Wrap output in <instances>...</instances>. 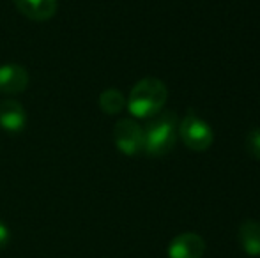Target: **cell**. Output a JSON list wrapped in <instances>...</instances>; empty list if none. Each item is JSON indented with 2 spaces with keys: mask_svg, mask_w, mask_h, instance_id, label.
<instances>
[{
  "mask_svg": "<svg viewBox=\"0 0 260 258\" xmlns=\"http://www.w3.org/2000/svg\"><path fill=\"white\" fill-rule=\"evenodd\" d=\"M179 136V121L174 112H159L144 129V151L152 158L167 156Z\"/></svg>",
  "mask_w": 260,
  "mask_h": 258,
  "instance_id": "obj_1",
  "label": "cell"
},
{
  "mask_svg": "<svg viewBox=\"0 0 260 258\" xmlns=\"http://www.w3.org/2000/svg\"><path fill=\"white\" fill-rule=\"evenodd\" d=\"M168 97V90L161 80L144 78L131 89L127 108L138 119H149L159 114Z\"/></svg>",
  "mask_w": 260,
  "mask_h": 258,
  "instance_id": "obj_2",
  "label": "cell"
},
{
  "mask_svg": "<svg viewBox=\"0 0 260 258\" xmlns=\"http://www.w3.org/2000/svg\"><path fill=\"white\" fill-rule=\"evenodd\" d=\"M179 136L191 151L202 152L212 145V129L206 121L195 114H188L179 126Z\"/></svg>",
  "mask_w": 260,
  "mask_h": 258,
  "instance_id": "obj_3",
  "label": "cell"
},
{
  "mask_svg": "<svg viewBox=\"0 0 260 258\" xmlns=\"http://www.w3.org/2000/svg\"><path fill=\"white\" fill-rule=\"evenodd\" d=\"M113 140L122 154L137 156L144 151V129L133 119H120L113 128Z\"/></svg>",
  "mask_w": 260,
  "mask_h": 258,
  "instance_id": "obj_4",
  "label": "cell"
},
{
  "mask_svg": "<svg viewBox=\"0 0 260 258\" xmlns=\"http://www.w3.org/2000/svg\"><path fill=\"white\" fill-rule=\"evenodd\" d=\"M204 253H206V242L199 234L193 232L177 235L168 246L170 258H202Z\"/></svg>",
  "mask_w": 260,
  "mask_h": 258,
  "instance_id": "obj_5",
  "label": "cell"
},
{
  "mask_svg": "<svg viewBox=\"0 0 260 258\" xmlns=\"http://www.w3.org/2000/svg\"><path fill=\"white\" fill-rule=\"evenodd\" d=\"M28 85V72L23 65L6 64L0 67V92L20 94Z\"/></svg>",
  "mask_w": 260,
  "mask_h": 258,
  "instance_id": "obj_6",
  "label": "cell"
},
{
  "mask_svg": "<svg viewBox=\"0 0 260 258\" xmlns=\"http://www.w3.org/2000/svg\"><path fill=\"white\" fill-rule=\"evenodd\" d=\"M27 126V115L18 101L6 99L0 103V128L7 133H20Z\"/></svg>",
  "mask_w": 260,
  "mask_h": 258,
  "instance_id": "obj_7",
  "label": "cell"
},
{
  "mask_svg": "<svg viewBox=\"0 0 260 258\" xmlns=\"http://www.w3.org/2000/svg\"><path fill=\"white\" fill-rule=\"evenodd\" d=\"M14 6L23 16L34 21H48L58 9L57 0H14Z\"/></svg>",
  "mask_w": 260,
  "mask_h": 258,
  "instance_id": "obj_8",
  "label": "cell"
},
{
  "mask_svg": "<svg viewBox=\"0 0 260 258\" xmlns=\"http://www.w3.org/2000/svg\"><path fill=\"white\" fill-rule=\"evenodd\" d=\"M239 241L244 253L250 256L260 255V223L253 219L244 221L239 227Z\"/></svg>",
  "mask_w": 260,
  "mask_h": 258,
  "instance_id": "obj_9",
  "label": "cell"
},
{
  "mask_svg": "<svg viewBox=\"0 0 260 258\" xmlns=\"http://www.w3.org/2000/svg\"><path fill=\"white\" fill-rule=\"evenodd\" d=\"M100 106L105 114L108 115H117L122 112V108L126 106V97L120 90L117 89H106L100 96Z\"/></svg>",
  "mask_w": 260,
  "mask_h": 258,
  "instance_id": "obj_10",
  "label": "cell"
},
{
  "mask_svg": "<svg viewBox=\"0 0 260 258\" xmlns=\"http://www.w3.org/2000/svg\"><path fill=\"white\" fill-rule=\"evenodd\" d=\"M246 151L251 158L260 161V128L253 129L251 133H248L246 136Z\"/></svg>",
  "mask_w": 260,
  "mask_h": 258,
  "instance_id": "obj_11",
  "label": "cell"
},
{
  "mask_svg": "<svg viewBox=\"0 0 260 258\" xmlns=\"http://www.w3.org/2000/svg\"><path fill=\"white\" fill-rule=\"evenodd\" d=\"M9 239H11L9 228H7V225L4 223V221H0V249L6 248L7 242H9Z\"/></svg>",
  "mask_w": 260,
  "mask_h": 258,
  "instance_id": "obj_12",
  "label": "cell"
}]
</instances>
